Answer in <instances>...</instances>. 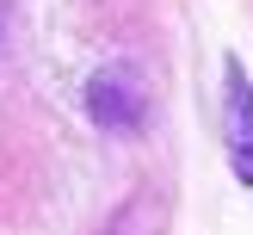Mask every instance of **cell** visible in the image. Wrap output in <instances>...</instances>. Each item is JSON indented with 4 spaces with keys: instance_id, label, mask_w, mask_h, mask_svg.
I'll return each mask as SVG.
<instances>
[{
    "instance_id": "obj_1",
    "label": "cell",
    "mask_w": 253,
    "mask_h": 235,
    "mask_svg": "<svg viewBox=\"0 0 253 235\" xmlns=\"http://www.w3.org/2000/svg\"><path fill=\"white\" fill-rule=\"evenodd\" d=\"M222 142H229L235 180L253 186V81H247V68L235 56L222 68Z\"/></svg>"
},
{
    "instance_id": "obj_3",
    "label": "cell",
    "mask_w": 253,
    "mask_h": 235,
    "mask_svg": "<svg viewBox=\"0 0 253 235\" xmlns=\"http://www.w3.org/2000/svg\"><path fill=\"white\" fill-rule=\"evenodd\" d=\"M6 19H12V0H0V37H6Z\"/></svg>"
},
{
    "instance_id": "obj_2",
    "label": "cell",
    "mask_w": 253,
    "mask_h": 235,
    "mask_svg": "<svg viewBox=\"0 0 253 235\" xmlns=\"http://www.w3.org/2000/svg\"><path fill=\"white\" fill-rule=\"evenodd\" d=\"M86 111H93V124H105V130H136L142 124V111H148V99H142V81H136L130 68H99L93 81H86Z\"/></svg>"
}]
</instances>
